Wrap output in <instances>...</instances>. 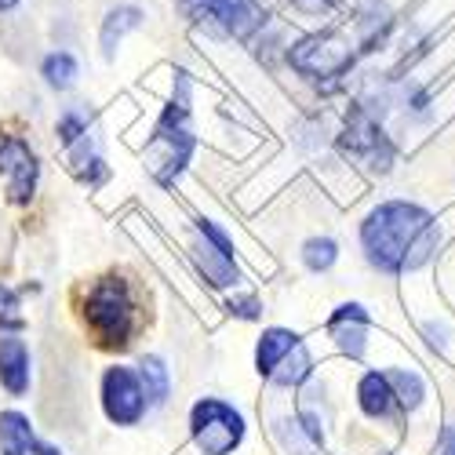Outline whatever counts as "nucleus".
I'll return each instance as SVG.
<instances>
[{
  "label": "nucleus",
  "instance_id": "obj_12",
  "mask_svg": "<svg viewBox=\"0 0 455 455\" xmlns=\"http://www.w3.org/2000/svg\"><path fill=\"white\" fill-rule=\"evenodd\" d=\"M0 383L15 397L29 390V350L22 339H12V335L0 339Z\"/></svg>",
  "mask_w": 455,
  "mask_h": 455
},
{
  "label": "nucleus",
  "instance_id": "obj_2",
  "mask_svg": "<svg viewBox=\"0 0 455 455\" xmlns=\"http://www.w3.org/2000/svg\"><path fill=\"white\" fill-rule=\"evenodd\" d=\"M194 81L189 73H175V88H172V102L164 109V117L146 146V161L157 182H175V175L186 168L189 154H194V128H189V113H194Z\"/></svg>",
  "mask_w": 455,
  "mask_h": 455
},
{
  "label": "nucleus",
  "instance_id": "obj_4",
  "mask_svg": "<svg viewBox=\"0 0 455 455\" xmlns=\"http://www.w3.org/2000/svg\"><path fill=\"white\" fill-rule=\"evenodd\" d=\"M189 430H194V441L204 455H230L244 437V419H241V411H234L226 401L204 397L194 404Z\"/></svg>",
  "mask_w": 455,
  "mask_h": 455
},
{
  "label": "nucleus",
  "instance_id": "obj_21",
  "mask_svg": "<svg viewBox=\"0 0 455 455\" xmlns=\"http://www.w3.org/2000/svg\"><path fill=\"white\" fill-rule=\"evenodd\" d=\"M302 259H307L310 270H328L331 262H335V241H328V237L307 241V248H302Z\"/></svg>",
  "mask_w": 455,
  "mask_h": 455
},
{
  "label": "nucleus",
  "instance_id": "obj_11",
  "mask_svg": "<svg viewBox=\"0 0 455 455\" xmlns=\"http://www.w3.org/2000/svg\"><path fill=\"white\" fill-rule=\"evenodd\" d=\"M0 448H4V455H59L55 448H48L41 437L33 434L29 419L19 411L0 415Z\"/></svg>",
  "mask_w": 455,
  "mask_h": 455
},
{
  "label": "nucleus",
  "instance_id": "obj_17",
  "mask_svg": "<svg viewBox=\"0 0 455 455\" xmlns=\"http://www.w3.org/2000/svg\"><path fill=\"white\" fill-rule=\"evenodd\" d=\"M310 368H314V361H310V354H307V347H295L274 371H270V379H274V383L277 387H299L302 383V379H307L310 375Z\"/></svg>",
  "mask_w": 455,
  "mask_h": 455
},
{
  "label": "nucleus",
  "instance_id": "obj_14",
  "mask_svg": "<svg viewBox=\"0 0 455 455\" xmlns=\"http://www.w3.org/2000/svg\"><path fill=\"white\" fill-rule=\"evenodd\" d=\"M299 347V335H291V331H284V328H270L267 335L259 339V350H255V364H259V371L262 375H270L291 350Z\"/></svg>",
  "mask_w": 455,
  "mask_h": 455
},
{
  "label": "nucleus",
  "instance_id": "obj_24",
  "mask_svg": "<svg viewBox=\"0 0 455 455\" xmlns=\"http://www.w3.org/2000/svg\"><path fill=\"white\" fill-rule=\"evenodd\" d=\"M441 455H455V430H444V441H441Z\"/></svg>",
  "mask_w": 455,
  "mask_h": 455
},
{
  "label": "nucleus",
  "instance_id": "obj_7",
  "mask_svg": "<svg viewBox=\"0 0 455 455\" xmlns=\"http://www.w3.org/2000/svg\"><path fill=\"white\" fill-rule=\"evenodd\" d=\"M194 262H197V270L208 277V284L215 288H230L237 284V262H234V248L230 241H226V234L219 230V226L212 222H197L194 226Z\"/></svg>",
  "mask_w": 455,
  "mask_h": 455
},
{
  "label": "nucleus",
  "instance_id": "obj_9",
  "mask_svg": "<svg viewBox=\"0 0 455 455\" xmlns=\"http://www.w3.org/2000/svg\"><path fill=\"white\" fill-rule=\"evenodd\" d=\"M102 404H106V415L113 423H121V427L139 423L142 411H146L142 379L128 368H109L102 379Z\"/></svg>",
  "mask_w": 455,
  "mask_h": 455
},
{
  "label": "nucleus",
  "instance_id": "obj_6",
  "mask_svg": "<svg viewBox=\"0 0 455 455\" xmlns=\"http://www.w3.org/2000/svg\"><path fill=\"white\" fill-rule=\"evenodd\" d=\"M175 4L189 22L215 36H244L262 19L251 0H175Z\"/></svg>",
  "mask_w": 455,
  "mask_h": 455
},
{
  "label": "nucleus",
  "instance_id": "obj_15",
  "mask_svg": "<svg viewBox=\"0 0 455 455\" xmlns=\"http://www.w3.org/2000/svg\"><path fill=\"white\" fill-rule=\"evenodd\" d=\"M142 22V12L139 8H113L106 19H102V33H99V41H102V55L113 59V52H117L121 44V36L128 29H135Z\"/></svg>",
  "mask_w": 455,
  "mask_h": 455
},
{
  "label": "nucleus",
  "instance_id": "obj_13",
  "mask_svg": "<svg viewBox=\"0 0 455 455\" xmlns=\"http://www.w3.org/2000/svg\"><path fill=\"white\" fill-rule=\"evenodd\" d=\"M364 328H368V317L361 307H339V314L331 317V335L350 357L364 354Z\"/></svg>",
  "mask_w": 455,
  "mask_h": 455
},
{
  "label": "nucleus",
  "instance_id": "obj_1",
  "mask_svg": "<svg viewBox=\"0 0 455 455\" xmlns=\"http://www.w3.org/2000/svg\"><path fill=\"white\" fill-rule=\"evenodd\" d=\"M361 241H364L371 267L387 274H401V270L423 267L430 259V251L437 248V226L423 208L390 201V204H379L368 215Z\"/></svg>",
  "mask_w": 455,
  "mask_h": 455
},
{
  "label": "nucleus",
  "instance_id": "obj_23",
  "mask_svg": "<svg viewBox=\"0 0 455 455\" xmlns=\"http://www.w3.org/2000/svg\"><path fill=\"white\" fill-rule=\"evenodd\" d=\"M291 4L302 12V15H328V12H335L343 0H291Z\"/></svg>",
  "mask_w": 455,
  "mask_h": 455
},
{
  "label": "nucleus",
  "instance_id": "obj_18",
  "mask_svg": "<svg viewBox=\"0 0 455 455\" xmlns=\"http://www.w3.org/2000/svg\"><path fill=\"white\" fill-rule=\"evenodd\" d=\"M139 379H142V390H146V404H164V397H168V368L157 357H146L139 364Z\"/></svg>",
  "mask_w": 455,
  "mask_h": 455
},
{
  "label": "nucleus",
  "instance_id": "obj_25",
  "mask_svg": "<svg viewBox=\"0 0 455 455\" xmlns=\"http://www.w3.org/2000/svg\"><path fill=\"white\" fill-rule=\"evenodd\" d=\"M22 0H0V12H12V8H19Z\"/></svg>",
  "mask_w": 455,
  "mask_h": 455
},
{
  "label": "nucleus",
  "instance_id": "obj_22",
  "mask_svg": "<svg viewBox=\"0 0 455 455\" xmlns=\"http://www.w3.org/2000/svg\"><path fill=\"white\" fill-rule=\"evenodd\" d=\"M26 317L19 314V295L12 288L0 284V331H8V328H22Z\"/></svg>",
  "mask_w": 455,
  "mask_h": 455
},
{
  "label": "nucleus",
  "instance_id": "obj_5",
  "mask_svg": "<svg viewBox=\"0 0 455 455\" xmlns=\"http://www.w3.org/2000/svg\"><path fill=\"white\" fill-rule=\"evenodd\" d=\"M59 142L66 149V161L69 168L77 172L84 182H102L106 179V157L99 149V139L92 132V121L84 109H66L62 121H59Z\"/></svg>",
  "mask_w": 455,
  "mask_h": 455
},
{
  "label": "nucleus",
  "instance_id": "obj_3",
  "mask_svg": "<svg viewBox=\"0 0 455 455\" xmlns=\"http://www.w3.org/2000/svg\"><path fill=\"white\" fill-rule=\"evenodd\" d=\"M88 324L95 331V339L109 350H124L132 343L135 331V299L128 291V284L121 277H102L92 291H88Z\"/></svg>",
  "mask_w": 455,
  "mask_h": 455
},
{
  "label": "nucleus",
  "instance_id": "obj_10",
  "mask_svg": "<svg viewBox=\"0 0 455 455\" xmlns=\"http://www.w3.org/2000/svg\"><path fill=\"white\" fill-rule=\"evenodd\" d=\"M354 52H350V41L343 36H314V41L299 44V52H291V62L310 73V77H335L350 66Z\"/></svg>",
  "mask_w": 455,
  "mask_h": 455
},
{
  "label": "nucleus",
  "instance_id": "obj_16",
  "mask_svg": "<svg viewBox=\"0 0 455 455\" xmlns=\"http://www.w3.org/2000/svg\"><path fill=\"white\" fill-rule=\"evenodd\" d=\"M361 408L368 411V415H387L390 408H394V387H390V379L387 375H379V371H371V375H364L361 379Z\"/></svg>",
  "mask_w": 455,
  "mask_h": 455
},
{
  "label": "nucleus",
  "instance_id": "obj_8",
  "mask_svg": "<svg viewBox=\"0 0 455 455\" xmlns=\"http://www.w3.org/2000/svg\"><path fill=\"white\" fill-rule=\"evenodd\" d=\"M36 154L29 149L26 139L12 135V132H0V175L8 179V197L15 204H26L36 189Z\"/></svg>",
  "mask_w": 455,
  "mask_h": 455
},
{
  "label": "nucleus",
  "instance_id": "obj_20",
  "mask_svg": "<svg viewBox=\"0 0 455 455\" xmlns=\"http://www.w3.org/2000/svg\"><path fill=\"white\" fill-rule=\"evenodd\" d=\"M387 379H390V387H397V401L401 404L415 408V404L423 401V383L415 375H408V371H387Z\"/></svg>",
  "mask_w": 455,
  "mask_h": 455
},
{
  "label": "nucleus",
  "instance_id": "obj_19",
  "mask_svg": "<svg viewBox=\"0 0 455 455\" xmlns=\"http://www.w3.org/2000/svg\"><path fill=\"white\" fill-rule=\"evenodd\" d=\"M41 73H44V81H48L52 88L66 92V88H73V81H77V59H73L69 52H52V55L44 59Z\"/></svg>",
  "mask_w": 455,
  "mask_h": 455
}]
</instances>
